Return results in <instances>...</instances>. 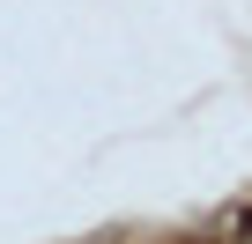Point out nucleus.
Returning a JSON list of instances; mask_svg holds the SVG:
<instances>
[{"mask_svg":"<svg viewBox=\"0 0 252 244\" xmlns=\"http://www.w3.org/2000/svg\"><path fill=\"white\" fill-rule=\"evenodd\" d=\"M230 237H245V244H252V207H237V215H230Z\"/></svg>","mask_w":252,"mask_h":244,"instance_id":"1","label":"nucleus"}]
</instances>
